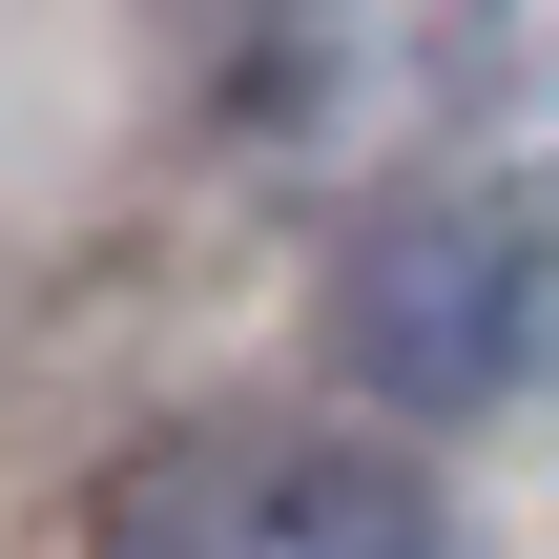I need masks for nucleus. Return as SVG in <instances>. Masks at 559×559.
Segmentation results:
<instances>
[{
  "label": "nucleus",
  "mask_w": 559,
  "mask_h": 559,
  "mask_svg": "<svg viewBox=\"0 0 559 559\" xmlns=\"http://www.w3.org/2000/svg\"><path fill=\"white\" fill-rule=\"evenodd\" d=\"M539 311H559V270H539V207L519 187H415L332 270V353H353L373 415H498L539 373Z\"/></svg>",
  "instance_id": "obj_1"
},
{
  "label": "nucleus",
  "mask_w": 559,
  "mask_h": 559,
  "mask_svg": "<svg viewBox=\"0 0 559 559\" xmlns=\"http://www.w3.org/2000/svg\"><path fill=\"white\" fill-rule=\"evenodd\" d=\"M104 559H456V519L373 436H166L104 498Z\"/></svg>",
  "instance_id": "obj_2"
}]
</instances>
